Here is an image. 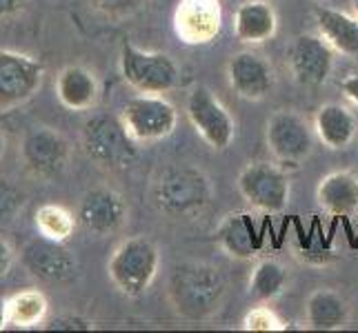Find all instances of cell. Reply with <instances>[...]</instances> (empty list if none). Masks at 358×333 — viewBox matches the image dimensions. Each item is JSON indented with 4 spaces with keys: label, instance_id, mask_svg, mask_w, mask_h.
Masks as SVG:
<instances>
[{
    "label": "cell",
    "instance_id": "obj_1",
    "mask_svg": "<svg viewBox=\"0 0 358 333\" xmlns=\"http://www.w3.org/2000/svg\"><path fill=\"white\" fill-rule=\"evenodd\" d=\"M227 293L223 274L207 262H182L169 278V300L176 313L187 320L214 316Z\"/></svg>",
    "mask_w": 358,
    "mask_h": 333
},
{
    "label": "cell",
    "instance_id": "obj_22",
    "mask_svg": "<svg viewBox=\"0 0 358 333\" xmlns=\"http://www.w3.org/2000/svg\"><path fill=\"white\" fill-rule=\"evenodd\" d=\"M101 84L96 73L83 65H69L56 76V96L69 111H87L98 103Z\"/></svg>",
    "mask_w": 358,
    "mask_h": 333
},
{
    "label": "cell",
    "instance_id": "obj_20",
    "mask_svg": "<svg viewBox=\"0 0 358 333\" xmlns=\"http://www.w3.org/2000/svg\"><path fill=\"white\" fill-rule=\"evenodd\" d=\"M316 29L336 54L358 58V16L348 11L316 7L314 9Z\"/></svg>",
    "mask_w": 358,
    "mask_h": 333
},
{
    "label": "cell",
    "instance_id": "obj_35",
    "mask_svg": "<svg viewBox=\"0 0 358 333\" xmlns=\"http://www.w3.org/2000/svg\"><path fill=\"white\" fill-rule=\"evenodd\" d=\"M5 151H7V138H5V133L0 131V158L5 156Z\"/></svg>",
    "mask_w": 358,
    "mask_h": 333
},
{
    "label": "cell",
    "instance_id": "obj_36",
    "mask_svg": "<svg viewBox=\"0 0 358 333\" xmlns=\"http://www.w3.org/2000/svg\"><path fill=\"white\" fill-rule=\"evenodd\" d=\"M352 7H354V14L358 16V0H352Z\"/></svg>",
    "mask_w": 358,
    "mask_h": 333
},
{
    "label": "cell",
    "instance_id": "obj_10",
    "mask_svg": "<svg viewBox=\"0 0 358 333\" xmlns=\"http://www.w3.org/2000/svg\"><path fill=\"white\" fill-rule=\"evenodd\" d=\"M71 147L63 133L52 127H38L24 135L20 160L24 169L38 180H54L65 174Z\"/></svg>",
    "mask_w": 358,
    "mask_h": 333
},
{
    "label": "cell",
    "instance_id": "obj_21",
    "mask_svg": "<svg viewBox=\"0 0 358 333\" xmlns=\"http://www.w3.org/2000/svg\"><path fill=\"white\" fill-rule=\"evenodd\" d=\"M314 133L327 149H348L358 133V120L345 105L327 103L316 111Z\"/></svg>",
    "mask_w": 358,
    "mask_h": 333
},
{
    "label": "cell",
    "instance_id": "obj_2",
    "mask_svg": "<svg viewBox=\"0 0 358 333\" xmlns=\"http://www.w3.org/2000/svg\"><path fill=\"white\" fill-rule=\"evenodd\" d=\"M152 200L158 212L169 218H194L212 200V184L196 167H169L154 180Z\"/></svg>",
    "mask_w": 358,
    "mask_h": 333
},
{
    "label": "cell",
    "instance_id": "obj_4",
    "mask_svg": "<svg viewBox=\"0 0 358 333\" xmlns=\"http://www.w3.org/2000/svg\"><path fill=\"white\" fill-rule=\"evenodd\" d=\"M83 151L101 169L120 171L138 158V142L131 138L120 116H92L80 131Z\"/></svg>",
    "mask_w": 358,
    "mask_h": 333
},
{
    "label": "cell",
    "instance_id": "obj_15",
    "mask_svg": "<svg viewBox=\"0 0 358 333\" xmlns=\"http://www.w3.org/2000/svg\"><path fill=\"white\" fill-rule=\"evenodd\" d=\"M76 220L85 231L94 233L98 238L112 236L127 220L125 198L118 191L107 187L92 189L80 198L76 209Z\"/></svg>",
    "mask_w": 358,
    "mask_h": 333
},
{
    "label": "cell",
    "instance_id": "obj_27",
    "mask_svg": "<svg viewBox=\"0 0 358 333\" xmlns=\"http://www.w3.org/2000/svg\"><path fill=\"white\" fill-rule=\"evenodd\" d=\"M243 329L245 331H285V323L269 309V306H254L245 313L243 318Z\"/></svg>",
    "mask_w": 358,
    "mask_h": 333
},
{
    "label": "cell",
    "instance_id": "obj_33",
    "mask_svg": "<svg viewBox=\"0 0 358 333\" xmlns=\"http://www.w3.org/2000/svg\"><path fill=\"white\" fill-rule=\"evenodd\" d=\"M11 265H14V249L7 240L0 238V278L11 269Z\"/></svg>",
    "mask_w": 358,
    "mask_h": 333
},
{
    "label": "cell",
    "instance_id": "obj_9",
    "mask_svg": "<svg viewBox=\"0 0 358 333\" xmlns=\"http://www.w3.org/2000/svg\"><path fill=\"white\" fill-rule=\"evenodd\" d=\"M265 138L280 167H299L314 149V129L296 111H276L267 120Z\"/></svg>",
    "mask_w": 358,
    "mask_h": 333
},
{
    "label": "cell",
    "instance_id": "obj_34",
    "mask_svg": "<svg viewBox=\"0 0 358 333\" xmlns=\"http://www.w3.org/2000/svg\"><path fill=\"white\" fill-rule=\"evenodd\" d=\"M9 325V313H7V298L0 295V331Z\"/></svg>",
    "mask_w": 358,
    "mask_h": 333
},
{
    "label": "cell",
    "instance_id": "obj_3",
    "mask_svg": "<svg viewBox=\"0 0 358 333\" xmlns=\"http://www.w3.org/2000/svg\"><path fill=\"white\" fill-rule=\"evenodd\" d=\"M160 267L158 246L145 236L122 240L109 256L107 276L127 298H138L154 285Z\"/></svg>",
    "mask_w": 358,
    "mask_h": 333
},
{
    "label": "cell",
    "instance_id": "obj_25",
    "mask_svg": "<svg viewBox=\"0 0 358 333\" xmlns=\"http://www.w3.org/2000/svg\"><path fill=\"white\" fill-rule=\"evenodd\" d=\"M287 269L276 258H263L258 260L250 276V295L256 302H271L285 291Z\"/></svg>",
    "mask_w": 358,
    "mask_h": 333
},
{
    "label": "cell",
    "instance_id": "obj_13",
    "mask_svg": "<svg viewBox=\"0 0 358 333\" xmlns=\"http://www.w3.org/2000/svg\"><path fill=\"white\" fill-rule=\"evenodd\" d=\"M227 82L238 98L256 103L271 94L276 76L274 67L263 54L254 52V49H243L229 58Z\"/></svg>",
    "mask_w": 358,
    "mask_h": 333
},
{
    "label": "cell",
    "instance_id": "obj_32",
    "mask_svg": "<svg viewBox=\"0 0 358 333\" xmlns=\"http://www.w3.org/2000/svg\"><path fill=\"white\" fill-rule=\"evenodd\" d=\"M24 5H27V0H0V22L20 14Z\"/></svg>",
    "mask_w": 358,
    "mask_h": 333
},
{
    "label": "cell",
    "instance_id": "obj_19",
    "mask_svg": "<svg viewBox=\"0 0 358 333\" xmlns=\"http://www.w3.org/2000/svg\"><path fill=\"white\" fill-rule=\"evenodd\" d=\"M316 200L325 214L334 218L358 214V176L354 171L327 174L316 187Z\"/></svg>",
    "mask_w": 358,
    "mask_h": 333
},
{
    "label": "cell",
    "instance_id": "obj_29",
    "mask_svg": "<svg viewBox=\"0 0 358 333\" xmlns=\"http://www.w3.org/2000/svg\"><path fill=\"white\" fill-rule=\"evenodd\" d=\"M143 0H92V5L96 11H101L105 16H112V18H120V16H127L131 11H136L141 7Z\"/></svg>",
    "mask_w": 358,
    "mask_h": 333
},
{
    "label": "cell",
    "instance_id": "obj_23",
    "mask_svg": "<svg viewBox=\"0 0 358 333\" xmlns=\"http://www.w3.org/2000/svg\"><path fill=\"white\" fill-rule=\"evenodd\" d=\"M350 306L334 289H316L305 302V325L314 331H338L348 325Z\"/></svg>",
    "mask_w": 358,
    "mask_h": 333
},
{
    "label": "cell",
    "instance_id": "obj_30",
    "mask_svg": "<svg viewBox=\"0 0 358 333\" xmlns=\"http://www.w3.org/2000/svg\"><path fill=\"white\" fill-rule=\"evenodd\" d=\"M45 329H49V331H90V329H94V325L87 318H80V316H56Z\"/></svg>",
    "mask_w": 358,
    "mask_h": 333
},
{
    "label": "cell",
    "instance_id": "obj_17",
    "mask_svg": "<svg viewBox=\"0 0 358 333\" xmlns=\"http://www.w3.org/2000/svg\"><path fill=\"white\" fill-rule=\"evenodd\" d=\"M234 36L247 47L271 40L278 31V14L267 0H243L234 11Z\"/></svg>",
    "mask_w": 358,
    "mask_h": 333
},
{
    "label": "cell",
    "instance_id": "obj_26",
    "mask_svg": "<svg viewBox=\"0 0 358 333\" xmlns=\"http://www.w3.org/2000/svg\"><path fill=\"white\" fill-rule=\"evenodd\" d=\"M36 229H38L41 236L56 240V242H67L73 231H76L78 220L67 207L63 205H43L36 209Z\"/></svg>",
    "mask_w": 358,
    "mask_h": 333
},
{
    "label": "cell",
    "instance_id": "obj_18",
    "mask_svg": "<svg viewBox=\"0 0 358 333\" xmlns=\"http://www.w3.org/2000/svg\"><path fill=\"white\" fill-rule=\"evenodd\" d=\"M216 242L227 256L238 260H252L261 249V233L256 229L252 214L236 212L223 218L216 229Z\"/></svg>",
    "mask_w": 358,
    "mask_h": 333
},
{
    "label": "cell",
    "instance_id": "obj_24",
    "mask_svg": "<svg viewBox=\"0 0 358 333\" xmlns=\"http://www.w3.org/2000/svg\"><path fill=\"white\" fill-rule=\"evenodd\" d=\"M49 302L38 289H24L7 298L9 325L16 329H36L45 325Z\"/></svg>",
    "mask_w": 358,
    "mask_h": 333
},
{
    "label": "cell",
    "instance_id": "obj_7",
    "mask_svg": "<svg viewBox=\"0 0 358 333\" xmlns=\"http://www.w3.org/2000/svg\"><path fill=\"white\" fill-rule=\"evenodd\" d=\"M243 198L254 209L269 216L282 214L289 205V176L280 165L252 163L247 165L236 180Z\"/></svg>",
    "mask_w": 358,
    "mask_h": 333
},
{
    "label": "cell",
    "instance_id": "obj_8",
    "mask_svg": "<svg viewBox=\"0 0 358 333\" xmlns=\"http://www.w3.org/2000/svg\"><path fill=\"white\" fill-rule=\"evenodd\" d=\"M185 114H187L196 133L212 149L223 151L236 138V120L231 118L227 107L209 87L199 84L189 91L187 103H185Z\"/></svg>",
    "mask_w": 358,
    "mask_h": 333
},
{
    "label": "cell",
    "instance_id": "obj_5",
    "mask_svg": "<svg viewBox=\"0 0 358 333\" xmlns=\"http://www.w3.org/2000/svg\"><path fill=\"white\" fill-rule=\"evenodd\" d=\"M120 76L138 94H167L178 87L180 67L165 52H147L125 43L120 47Z\"/></svg>",
    "mask_w": 358,
    "mask_h": 333
},
{
    "label": "cell",
    "instance_id": "obj_28",
    "mask_svg": "<svg viewBox=\"0 0 358 333\" xmlns=\"http://www.w3.org/2000/svg\"><path fill=\"white\" fill-rule=\"evenodd\" d=\"M22 193L7 180H0V225L14 220L18 209L22 207Z\"/></svg>",
    "mask_w": 358,
    "mask_h": 333
},
{
    "label": "cell",
    "instance_id": "obj_16",
    "mask_svg": "<svg viewBox=\"0 0 358 333\" xmlns=\"http://www.w3.org/2000/svg\"><path fill=\"white\" fill-rule=\"evenodd\" d=\"M65 242L49 240L45 236L31 240L22 249V265L34 278L45 282H67L76 276V258L71 256Z\"/></svg>",
    "mask_w": 358,
    "mask_h": 333
},
{
    "label": "cell",
    "instance_id": "obj_12",
    "mask_svg": "<svg viewBox=\"0 0 358 333\" xmlns=\"http://www.w3.org/2000/svg\"><path fill=\"white\" fill-rule=\"evenodd\" d=\"M336 52L320 34H301L287 52L292 78L303 87H323L334 71Z\"/></svg>",
    "mask_w": 358,
    "mask_h": 333
},
{
    "label": "cell",
    "instance_id": "obj_6",
    "mask_svg": "<svg viewBox=\"0 0 358 333\" xmlns=\"http://www.w3.org/2000/svg\"><path fill=\"white\" fill-rule=\"evenodd\" d=\"M120 120L141 145L169 138L178 125V111L165 96L138 94L129 98L120 109Z\"/></svg>",
    "mask_w": 358,
    "mask_h": 333
},
{
    "label": "cell",
    "instance_id": "obj_11",
    "mask_svg": "<svg viewBox=\"0 0 358 333\" xmlns=\"http://www.w3.org/2000/svg\"><path fill=\"white\" fill-rule=\"evenodd\" d=\"M45 65L29 54L0 49V105L14 107L31 101L41 91Z\"/></svg>",
    "mask_w": 358,
    "mask_h": 333
},
{
    "label": "cell",
    "instance_id": "obj_31",
    "mask_svg": "<svg viewBox=\"0 0 358 333\" xmlns=\"http://www.w3.org/2000/svg\"><path fill=\"white\" fill-rule=\"evenodd\" d=\"M341 91L352 105L358 107V73H350L341 80Z\"/></svg>",
    "mask_w": 358,
    "mask_h": 333
},
{
    "label": "cell",
    "instance_id": "obj_14",
    "mask_svg": "<svg viewBox=\"0 0 358 333\" xmlns=\"http://www.w3.org/2000/svg\"><path fill=\"white\" fill-rule=\"evenodd\" d=\"M223 27L220 0H178L174 11V31L185 45H209Z\"/></svg>",
    "mask_w": 358,
    "mask_h": 333
}]
</instances>
